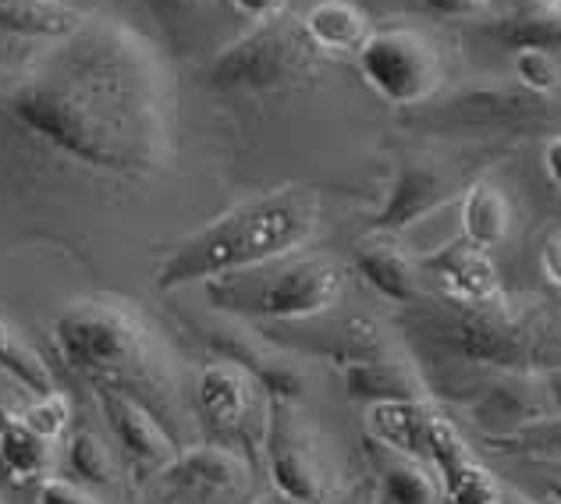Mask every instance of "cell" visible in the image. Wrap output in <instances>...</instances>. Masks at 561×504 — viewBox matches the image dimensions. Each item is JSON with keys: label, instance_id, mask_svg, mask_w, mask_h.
<instances>
[{"label": "cell", "instance_id": "cell-15", "mask_svg": "<svg viewBox=\"0 0 561 504\" xmlns=\"http://www.w3.org/2000/svg\"><path fill=\"white\" fill-rule=\"evenodd\" d=\"M345 394L359 405H383V402H434L431 388H426L423 369L402 359V355H377L366 363L342 366Z\"/></svg>", "mask_w": 561, "mask_h": 504}, {"label": "cell", "instance_id": "cell-1", "mask_svg": "<svg viewBox=\"0 0 561 504\" xmlns=\"http://www.w3.org/2000/svg\"><path fill=\"white\" fill-rule=\"evenodd\" d=\"M36 142L85 171L142 177L171 157V93L150 43L114 22H82L4 93Z\"/></svg>", "mask_w": 561, "mask_h": 504}, {"label": "cell", "instance_id": "cell-5", "mask_svg": "<svg viewBox=\"0 0 561 504\" xmlns=\"http://www.w3.org/2000/svg\"><path fill=\"white\" fill-rule=\"evenodd\" d=\"M214 313L249 323H295L334 313L345 295V266L331 256L295 252L285 260L260 263L253 271L217 277L203 285Z\"/></svg>", "mask_w": 561, "mask_h": 504}, {"label": "cell", "instance_id": "cell-13", "mask_svg": "<svg viewBox=\"0 0 561 504\" xmlns=\"http://www.w3.org/2000/svg\"><path fill=\"white\" fill-rule=\"evenodd\" d=\"M426 462H431L440 486H445L448 504H501L505 501V486H501L494 480V472L472 455L462 429L455 426V420L445 416V412H437L431 423Z\"/></svg>", "mask_w": 561, "mask_h": 504}, {"label": "cell", "instance_id": "cell-37", "mask_svg": "<svg viewBox=\"0 0 561 504\" xmlns=\"http://www.w3.org/2000/svg\"><path fill=\"white\" fill-rule=\"evenodd\" d=\"M363 497H366V491H363V486H352L348 494H342V497H337V501H331V504H363Z\"/></svg>", "mask_w": 561, "mask_h": 504}, {"label": "cell", "instance_id": "cell-34", "mask_svg": "<svg viewBox=\"0 0 561 504\" xmlns=\"http://www.w3.org/2000/svg\"><path fill=\"white\" fill-rule=\"evenodd\" d=\"M434 14H445V19H466V14H477L483 8H491L494 0H423Z\"/></svg>", "mask_w": 561, "mask_h": 504}, {"label": "cell", "instance_id": "cell-9", "mask_svg": "<svg viewBox=\"0 0 561 504\" xmlns=\"http://www.w3.org/2000/svg\"><path fill=\"white\" fill-rule=\"evenodd\" d=\"M551 117L548 100L523 89H466L440 107L426 111L420 125L440 136H494V131H526Z\"/></svg>", "mask_w": 561, "mask_h": 504}, {"label": "cell", "instance_id": "cell-35", "mask_svg": "<svg viewBox=\"0 0 561 504\" xmlns=\"http://www.w3.org/2000/svg\"><path fill=\"white\" fill-rule=\"evenodd\" d=\"M543 174H548V182L561 192V131L543 142Z\"/></svg>", "mask_w": 561, "mask_h": 504}, {"label": "cell", "instance_id": "cell-33", "mask_svg": "<svg viewBox=\"0 0 561 504\" xmlns=\"http://www.w3.org/2000/svg\"><path fill=\"white\" fill-rule=\"evenodd\" d=\"M146 8L160 19H192V14H199L210 0H142Z\"/></svg>", "mask_w": 561, "mask_h": 504}, {"label": "cell", "instance_id": "cell-2", "mask_svg": "<svg viewBox=\"0 0 561 504\" xmlns=\"http://www.w3.org/2000/svg\"><path fill=\"white\" fill-rule=\"evenodd\" d=\"M320 225V196L313 188L288 185L231 206L174 245L157 271V291L210 285L217 277L253 271L260 263L302 252Z\"/></svg>", "mask_w": 561, "mask_h": 504}, {"label": "cell", "instance_id": "cell-40", "mask_svg": "<svg viewBox=\"0 0 561 504\" xmlns=\"http://www.w3.org/2000/svg\"><path fill=\"white\" fill-rule=\"evenodd\" d=\"M256 504H288V501H280V497H277V494H274V497H260V501H256Z\"/></svg>", "mask_w": 561, "mask_h": 504}, {"label": "cell", "instance_id": "cell-19", "mask_svg": "<svg viewBox=\"0 0 561 504\" xmlns=\"http://www.w3.org/2000/svg\"><path fill=\"white\" fill-rule=\"evenodd\" d=\"M299 28L317 54H342V57H356L374 33L370 14L359 4H352V0H317L299 19Z\"/></svg>", "mask_w": 561, "mask_h": 504}, {"label": "cell", "instance_id": "cell-10", "mask_svg": "<svg viewBox=\"0 0 561 504\" xmlns=\"http://www.w3.org/2000/svg\"><path fill=\"white\" fill-rule=\"evenodd\" d=\"M455 196H459V182H455L451 171H445L426 157H409L398 164L370 231L402 234L431 214L445 210Z\"/></svg>", "mask_w": 561, "mask_h": 504}, {"label": "cell", "instance_id": "cell-41", "mask_svg": "<svg viewBox=\"0 0 561 504\" xmlns=\"http://www.w3.org/2000/svg\"><path fill=\"white\" fill-rule=\"evenodd\" d=\"M501 504H512V497H508V494H505V501H501Z\"/></svg>", "mask_w": 561, "mask_h": 504}, {"label": "cell", "instance_id": "cell-26", "mask_svg": "<svg viewBox=\"0 0 561 504\" xmlns=\"http://www.w3.org/2000/svg\"><path fill=\"white\" fill-rule=\"evenodd\" d=\"M65 466L71 472V483L79 486H111L117 480V462L111 448L90 429H76L65 440Z\"/></svg>", "mask_w": 561, "mask_h": 504}, {"label": "cell", "instance_id": "cell-18", "mask_svg": "<svg viewBox=\"0 0 561 504\" xmlns=\"http://www.w3.org/2000/svg\"><path fill=\"white\" fill-rule=\"evenodd\" d=\"M160 477L188 494H231L245 483L249 466L220 444H192L171 458V466Z\"/></svg>", "mask_w": 561, "mask_h": 504}, {"label": "cell", "instance_id": "cell-16", "mask_svg": "<svg viewBox=\"0 0 561 504\" xmlns=\"http://www.w3.org/2000/svg\"><path fill=\"white\" fill-rule=\"evenodd\" d=\"M256 402V380L245 374V369L231 366V363H206L199 369L196 380V405L199 416L210 423L214 429H242L249 412Z\"/></svg>", "mask_w": 561, "mask_h": 504}, {"label": "cell", "instance_id": "cell-6", "mask_svg": "<svg viewBox=\"0 0 561 504\" xmlns=\"http://www.w3.org/2000/svg\"><path fill=\"white\" fill-rule=\"evenodd\" d=\"M320 54L309 47L299 22H263L220 50L206 79L225 93H277L306 82L317 71Z\"/></svg>", "mask_w": 561, "mask_h": 504}, {"label": "cell", "instance_id": "cell-11", "mask_svg": "<svg viewBox=\"0 0 561 504\" xmlns=\"http://www.w3.org/2000/svg\"><path fill=\"white\" fill-rule=\"evenodd\" d=\"M420 263V274L434 280L437 299L477 306V309H505L508 291L501 285L497 266L491 263V252L472 249L469 242L455 239L440 245L437 252H426Z\"/></svg>", "mask_w": 561, "mask_h": 504}, {"label": "cell", "instance_id": "cell-36", "mask_svg": "<svg viewBox=\"0 0 561 504\" xmlns=\"http://www.w3.org/2000/svg\"><path fill=\"white\" fill-rule=\"evenodd\" d=\"M540 383H543V398H548L551 416H561V366L543 369V374H540Z\"/></svg>", "mask_w": 561, "mask_h": 504}, {"label": "cell", "instance_id": "cell-38", "mask_svg": "<svg viewBox=\"0 0 561 504\" xmlns=\"http://www.w3.org/2000/svg\"><path fill=\"white\" fill-rule=\"evenodd\" d=\"M529 4L540 11H561V0H529Z\"/></svg>", "mask_w": 561, "mask_h": 504}, {"label": "cell", "instance_id": "cell-7", "mask_svg": "<svg viewBox=\"0 0 561 504\" xmlns=\"http://www.w3.org/2000/svg\"><path fill=\"white\" fill-rule=\"evenodd\" d=\"M356 68L363 82L398 111L426 107L445 89L448 76L440 47L412 25L374 28L356 54Z\"/></svg>", "mask_w": 561, "mask_h": 504}, {"label": "cell", "instance_id": "cell-24", "mask_svg": "<svg viewBox=\"0 0 561 504\" xmlns=\"http://www.w3.org/2000/svg\"><path fill=\"white\" fill-rule=\"evenodd\" d=\"M377 480H380L377 497L383 504H448L445 486H440L431 462H416V458L383 451Z\"/></svg>", "mask_w": 561, "mask_h": 504}, {"label": "cell", "instance_id": "cell-42", "mask_svg": "<svg viewBox=\"0 0 561 504\" xmlns=\"http://www.w3.org/2000/svg\"><path fill=\"white\" fill-rule=\"evenodd\" d=\"M0 504H4V501H0Z\"/></svg>", "mask_w": 561, "mask_h": 504}, {"label": "cell", "instance_id": "cell-20", "mask_svg": "<svg viewBox=\"0 0 561 504\" xmlns=\"http://www.w3.org/2000/svg\"><path fill=\"white\" fill-rule=\"evenodd\" d=\"M82 22L85 14L65 8L61 0H0V39L57 43Z\"/></svg>", "mask_w": 561, "mask_h": 504}, {"label": "cell", "instance_id": "cell-22", "mask_svg": "<svg viewBox=\"0 0 561 504\" xmlns=\"http://www.w3.org/2000/svg\"><path fill=\"white\" fill-rule=\"evenodd\" d=\"M0 466L19 483H43L54 472V440L33 434L14 412L0 416Z\"/></svg>", "mask_w": 561, "mask_h": 504}, {"label": "cell", "instance_id": "cell-28", "mask_svg": "<svg viewBox=\"0 0 561 504\" xmlns=\"http://www.w3.org/2000/svg\"><path fill=\"white\" fill-rule=\"evenodd\" d=\"M512 76L523 93L548 100L561 89V57L548 50H515L512 54Z\"/></svg>", "mask_w": 561, "mask_h": 504}, {"label": "cell", "instance_id": "cell-17", "mask_svg": "<svg viewBox=\"0 0 561 504\" xmlns=\"http://www.w3.org/2000/svg\"><path fill=\"white\" fill-rule=\"evenodd\" d=\"M434 402H383L366 405V434L380 451L416 458L426 462V440H431V423L437 416Z\"/></svg>", "mask_w": 561, "mask_h": 504}, {"label": "cell", "instance_id": "cell-8", "mask_svg": "<svg viewBox=\"0 0 561 504\" xmlns=\"http://www.w3.org/2000/svg\"><path fill=\"white\" fill-rule=\"evenodd\" d=\"M263 458H267V477L280 501H288V504H328L331 501L334 486H331V472L320 448V437L295 405L267 402Z\"/></svg>", "mask_w": 561, "mask_h": 504}, {"label": "cell", "instance_id": "cell-30", "mask_svg": "<svg viewBox=\"0 0 561 504\" xmlns=\"http://www.w3.org/2000/svg\"><path fill=\"white\" fill-rule=\"evenodd\" d=\"M39 504H100L85 486L71 480H43L39 483Z\"/></svg>", "mask_w": 561, "mask_h": 504}, {"label": "cell", "instance_id": "cell-29", "mask_svg": "<svg viewBox=\"0 0 561 504\" xmlns=\"http://www.w3.org/2000/svg\"><path fill=\"white\" fill-rule=\"evenodd\" d=\"M33 434L39 437H47V440H57L68 429L71 423V402L61 394V391H54V394H43V398H33V405L22 409V412H14Z\"/></svg>", "mask_w": 561, "mask_h": 504}, {"label": "cell", "instance_id": "cell-31", "mask_svg": "<svg viewBox=\"0 0 561 504\" xmlns=\"http://www.w3.org/2000/svg\"><path fill=\"white\" fill-rule=\"evenodd\" d=\"M231 8L242 14V19L249 22H277V19H285V11H288V0H231Z\"/></svg>", "mask_w": 561, "mask_h": 504}, {"label": "cell", "instance_id": "cell-39", "mask_svg": "<svg viewBox=\"0 0 561 504\" xmlns=\"http://www.w3.org/2000/svg\"><path fill=\"white\" fill-rule=\"evenodd\" d=\"M548 497H551V504H561V477H558V480H551Z\"/></svg>", "mask_w": 561, "mask_h": 504}, {"label": "cell", "instance_id": "cell-12", "mask_svg": "<svg viewBox=\"0 0 561 504\" xmlns=\"http://www.w3.org/2000/svg\"><path fill=\"white\" fill-rule=\"evenodd\" d=\"M93 391L125 462L139 477H160L171 466V458L179 455V440H174L171 429L125 391L117 388H93Z\"/></svg>", "mask_w": 561, "mask_h": 504}, {"label": "cell", "instance_id": "cell-4", "mask_svg": "<svg viewBox=\"0 0 561 504\" xmlns=\"http://www.w3.org/2000/svg\"><path fill=\"white\" fill-rule=\"evenodd\" d=\"M54 345L93 388L125 391L157 420L164 412L168 416L179 412L164 352L125 299H79L65 306L54 317Z\"/></svg>", "mask_w": 561, "mask_h": 504}, {"label": "cell", "instance_id": "cell-25", "mask_svg": "<svg viewBox=\"0 0 561 504\" xmlns=\"http://www.w3.org/2000/svg\"><path fill=\"white\" fill-rule=\"evenodd\" d=\"M0 374L8 380H14L25 394L43 398V394H54V374L47 359L25 341L14 334L4 320H0Z\"/></svg>", "mask_w": 561, "mask_h": 504}, {"label": "cell", "instance_id": "cell-21", "mask_svg": "<svg viewBox=\"0 0 561 504\" xmlns=\"http://www.w3.org/2000/svg\"><path fill=\"white\" fill-rule=\"evenodd\" d=\"M459 228H462V242H469L480 252H494L508 239V228H512L508 196L494 182H486V177L469 182L462 192V206H459Z\"/></svg>", "mask_w": 561, "mask_h": 504}, {"label": "cell", "instance_id": "cell-14", "mask_svg": "<svg viewBox=\"0 0 561 504\" xmlns=\"http://www.w3.org/2000/svg\"><path fill=\"white\" fill-rule=\"evenodd\" d=\"M352 266H356V274L366 285L394 306H409L420 295H426L420 263L402 249L398 234H380V231L363 234L356 242V252H352Z\"/></svg>", "mask_w": 561, "mask_h": 504}, {"label": "cell", "instance_id": "cell-23", "mask_svg": "<svg viewBox=\"0 0 561 504\" xmlns=\"http://www.w3.org/2000/svg\"><path fill=\"white\" fill-rule=\"evenodd\" d=\"M480 33L501 43L508 54L548 50V54L561 57V11H540V8L515 11V14H505V19L483 22Z\"/></svg>", "mask_w": 561, "mask_h": 504}, {"label": "cell", "instance_id": "cell-27", "mask_svg": "<svg viewBox=\"0 0 561 504\" xmlns=\"http://www.w3.org/2000/svg\"><path fill=\"white\" fill-rule=\"evenodd\" d=\"M486 448L512 458H543V462H561V416L529 423L505 437H486Z\"/></svg>", "mask_w": 561, "mask_h": 504}, {"label": "cell", "instance_id": "cell-3", "mask_svg": "<svg viewBox=\"0 0 561 504\" xmlns=\"http://www.w3.org/2000/svg\"><path fill=\"white\" fill-rule=\"evenodd\" d=\"M398 331L420 363L494 374H543L561 366V345L551 331L523 320L512 306L477 309L420 295L416 302L402 306Z\"/></svg>", "mask_w": 561, "mask_h": 504}, {"label": "cell", "instance_id": "cell-32", "mask_svg": "<svg viewBox=\"0 0 561 504\" xmlns=\"http://www.w3.org/2000/svg\"><path fill=\"white\" fill-rule=\"evenodd\" d=\"M540 271L548 277V285H554L561 291V231L548 234L540 245Z\"/></svg>", "mask_w": 561, "mask_h": 504}]
</instances>
